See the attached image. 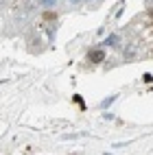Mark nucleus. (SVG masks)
<instances>
[{
	"label": "nucleus",
	"mask_w": 153,
	"mask_h": 155,
	"mask_svg": "<svg viewBox=\"0 0 153 155\" xmlns=\"http://www.w3.org/2000/svg\"><path fill=\"white\" fill-rule=\"evenodd\" d=\"M88 61H94V64H98V61H105V50L101 48H94L88 53Z\"/></svg>",
	"instance_id": "2"
},
{
	"label": "nucleus",
	"mask_w": 153,
	"mask_h": 155,
	"mask_svg": "<svg viewBox=\"0 0 153 155\" xmlns=\"http://www.w3.org/2000/svg\"><path fill=\"white\" fill-rule=\"evenodd\" d=\"M138 42H129L127 44V48L125 50H122V59H134L136 57V53H138Z\"/></svg>",
	"instance_id": "1"
},
{
	"label": "nucleus",
	"mask_w": 153,
	"mask_h": 155,
	"mask_svg": "<svg viewBox=\"0 0 153 155\" xmlns=\"http://www.w3.org/2000/svg\"><path fill=\"white\" fill-rule=\"evenodd\" d=\"M114 101H116V96H109L107 101H103V103H101V107L105 109V107H109V105H111V103H114Z\"/></svg>",
	"instance_id": "5"
},
{
	"label": "nucleus",
	"mask_w": 153,
	"mask_h": 155,
	"mask_svg": "<svg viewBox=\"0 0 153 155\" xmlns=\"http://www.w3.org/2000/svg\"><path fill=\"white\" fill-rule=\"evenodd\" d=\"M66 2H68V5H72V7H77V5L83 2V0H66Z\"/></svg>",
	"instance_id": "6"
},
{
	"label": "nucleus",
	"mask_w": 153,
	"mask_h": 155,
	"mask_svg": "<svg viewBox=\"0 0 153 155\" xmlns=\"http://www.w3.org/2000/svg\"><path fill=\"white\" fill-rule=\"evenodd\" d=\"M116 44H118V35H109L105 39V46H116Z\"/></svg>",
	"instance_id": "4"
},
{
	"label": "nucleus",
	"mask_w": 153,
	"mask_h": 155,
	"mask_svg": "<svg viewBox=\"0 0 153 155\" xmlns=\"http://www.w3.org/2000/svg\"><path fill=\"white\" fill-rule=\"evenodd\" d=\"M145 2H147V7H153V0H145Z\"/></svg>",
	"instance_id": "7"
},
{
	"label": "nucleus",
	"mask_w": 153,
	"mask_h": 155,
	"mask_svg": "<svg viewBox=\"0 0 153 155\" xmlns=\"http://www.w3.org/2000/svg\"><path fill=\"white\" fill-rule=\"evenodd\" d=\"M85 2H96V0H85Z\"/></svg>",
	"instance_id": "8"
},
{
	"label": "nucleus",
	"mask_w": 153,
	"mask_h": 155,
	"mask_svg": "<svg viewBox=\"0 0 153 155\" xmlns=\"http://www.w3.org/2000/svg\"><path fill=\"white\" fill-rule=\"evenodd\" d=\"M57 2H59V0H42L39 5H42L44 9H55V7H57Z\"/></svg>",
	"instance_id": "3"
}]
</instances>
